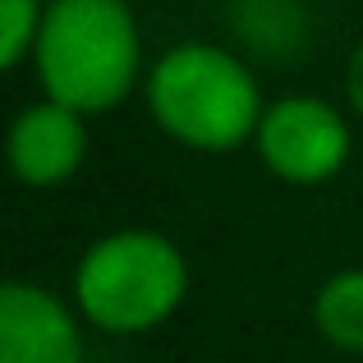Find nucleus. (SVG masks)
Here are the masks:
<instances>
[{"mask_svg": "<svg viewBox=\"0 0 363 363\" xmlns=\"http://www.w3.org/2000/svg\"><path fill=\"white\" fill-rule=\"evenodd\" d=\"M345 97L354 106V116H363V37H359L354 51H350V65H345Z\"/></svg>", "mask_w": 363, "mask_h": 363, "instance_id": "1a4fd4ad", "label": "nucleus"}, {"mask_svg": "<svg viewBox=\"0 0 363 363\" xmlns=\"http://www.w3.org/2000/svg\"><path fill=\"white\" fill-rule=\"evenodd\" d=\"M147 111L170 143L189 152H240L262 124V88L235 51L216 42H179L147 65Z\"/></svg>", "mask_w": 363, "mask_h": 363, "instance_id": "f03ea898", "label": "nucleus"}, {"mask_svg": "<svg viewBox=\"0 0 363 363\" xmlns=\"http://www.w3.org/2000/svg\"><path fill=\"white\" fill-rule=\"evenodd\" d=\"M189 294V262L161 230H111L74 267V308L106 336H147L175 318Z\"/></svg>", "mask_w": 363, "mask_h": 363, "instance_id": "7ed1b4c3", "label": "nucleus"}, {"mask_svg": "<svg viewBox=\"0 0 363 363\" xmlns=\"http://www.w3.org/2000/svg\"><path fill=\"white\" fill-rule=\"evenodd\" d=\"M88 161V116L42 97L9 124V170L28 189H60Z\"/></svg>", "mask_w": 363, "mask_h": 363, "instance_id": "423d86ee", "label": "nucleus"}, {"mask_svg": "<svg viewBox=\"0 0 363 363\" xmlns=\"http://www.w3.org/2000/svg\"><path fill=\"white\" fill-rule=\"evenodd\" d=\"M42 97L83 116H106L133 97L147 65L129 0H51L33 46Z\"/></svg>", "mask_w": 363, "mask_h": 363, "instance_id": "f257e3e1", "label": "nucleus"}, {"mask_svg": "<svg viewBox=\"0 0 363 363\" xmlns=\"http://www.w3.org/2000/svg\"><path fill=\"white\" fill-rule=\"evenodd\" d=\"M313 327L340 354H363V267L327 276L313 299Z\"/></svg>", "mask_w": 363, "mask_h": 363, "instance_id": "0eeeda50", "label": "nucleus"}, {"mask_svg": "<svg viewBox=\"0 0 363 363\" xmlns=\"http://www.w3.org/2000/svg\"><path fill=\"white\" fill-rule=\"evenodd\" d=\"M42 0H0V65L18 69L33 55L37 33H42Z\"/></svg>", "mask_w": 363, "mask_h": 363, "instance_id": "6e6552de", "label": "nucleus"}, {"mask_svg": "<svg viewBox=\"0 0 363 363\" xmlns=\"http://www.w3.org/2000/svg\"><path fill=\"white\" fill-rule=\"evenodd\" d=\"M0 363H83L79 308L33 281L0 290Z\"/></svg>", "mask_w": 363, "mask_h": 363, "instance_id": "39448f33", "label": "nucleus"}, {"mask_svg": "<svg viewBox=\"0 0 363 363\" xmlns=\"http://www.w3.org/2000/svg\"><path fill=\"white\" fill-rule=\"evenodd\" d=\"M253 147L281 184L318 189L345 170L350 152H354V133H350V120L327 97L294 92V97L267 101Z\"/></svg>", "mask_w": 363, "mask_h": 363, "instance_id": "20e7f679", "label": "nucleus"}]
</instances>
